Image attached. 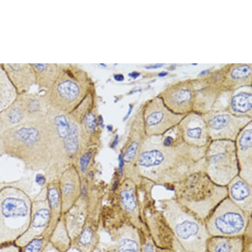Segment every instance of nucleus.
Segmentation results:
<instances>
[{"label": "nucleus", "instance_id": "obj_1", "mask_svg": "<svg viewBox=\"0 0 252 252\" xmlns=\"http://www.w3.org/2000/svg\"><path fill=\"white\" fill-rule=\"evenodd\" d=\"M206 148H197L172 136L149 137L141 147L137 172L143 180L172 186L196 172L205 171Z\"/></svg>", "mask_w": 252, "mask_h": 252}, {"label": "nucleus", "instance_id": "obj_2", "mask_svg": "<svg viewBox=\"0 0 252 252\" xmlns=\"http://www.w3.org/2000/svg\"><path fill=\"white\" fill-rule=\"evenodd\" d=\"M52 154L46 118L19 124L0 135V157L20 160L27 170L45 171Z\"/></svg>", "mask_w": 252, "mask_h": 252}, {"label": "nucleus", "instance_id": "obj_3", "mask_svg": "<svg viewBox=\"0 0 252 252\" xmlns=\"http://www.w3.org/2000/svg\"><path fill=\"white\" fill-rule=\"evenodd\" d=\"M29 184L17 180L0 190V246L15 243L28 229L32 203Z\"/></svg>", "mask_w": 252, "mask_h": 252}, {"label": "nucleus", "instance_id": "obj_4", "mask_svg": "<svg viewBox=\"0 0 252 252\" xmlns=\"http://www.w3.org/2000/svg\"><path fill=\"white\" fill-rule=\"evenodd\" d=\"M172 187L174 199L203 222L219 203L228 197L227 187L214 183L205 171L191 174Z\"/></svg>", "mask_w": 252, "mask_h": 252}, {"label": "nucleus", "instance_id": "obj_5", "mask_svg": "<svg viewBox=\"0 0 252 252\" xmlns=\"http://www.w3.org/2000/svg\"><path fill=\"white\" fill-rule=\"evenodd\" d=\"M161 212L184 252H206L210 237L205 222L183 208L174 198L160 201Z\"/></svg>", "mask_w": 252, "mask_h": 252}, {"label": "nucleus", "instance_id": "obj_6", "mask_svg": "<svg viewBox=\"0 0 252 252\" xmlns=\"http://www.w3.org/2000/svg\"><path fill=\"white\" fill-rule=\"evenodd\" d=\"M89 96L90 78L79 67L69 65L62 67L44 99L48 107L70 115Z\"/></svg>", "mask_w": 252, "mask_h": 252}, {"label": "nucleus", "instance_id": "obj_7", "mask_svg": "<svg viewBox=\"0 0 252 252\" xmlns=\"http://www.w3.org/2000/svg\"><path fill=\"white\" fill-rule=\"evenodd\" d=\"M205 159V173L217 185L227 186L239 174L234 141H213L207 147Z\"/></svg>", "mask_w": 252, "mask_h": 252}, {"label": "nucleus", "instance_id": "obj_8", "mask_svg": "<svg viewBox=\"0 0 252 252\" xmlns=\"http://www.w3.org/2000/svg\"><path fill=\"white\" fill-rule=\"evenodd\" d=\"M252 215L244 212L228 197L215 209L205 221L210 236L236 237L243 236Z\"/></svg>", "mask_w": 252, "mask_h": 252}, {"label": "nucleus", "instance_id": "obj_9", "mask_svg": "<svg viewBox=\"0 0 252 252\" xmlns=\"http://www.w3.org/2000/svg\"><path fill=\"white\" fill-rule=\"evenodd\" d=\"M137 186L129 178H123L116 190V203L125 221L144 233H148L142 215Z\"/></svg>", "mask_w": 252, "mask_h": 252}, {"label": "nucleus", "instance_id": "obj_10", "mask_svg": "<svg viewBox=\"0 0 252 252\" xmlns=\"http://www.w3.org/2000/svg\"><path fill=\"white\" fill-rule=\"evenodd\" d=\"M50 218L49 205L45 186L35 198L32 199L28 229L15 244L22 248L34 238L44 235L49 226Z\"/></svg>", "mask_w": 252, "mask_h": 252}, {"label": "nucleus", "instance_id": "obj_11", "mask_svg": "<svg viewBox=\"0 0 252 252\" xmlns=\"http://www.w3.org/2000/svg\"><path fill=\"white\" fill-rule=\"evenodd\" d=\"M143 220L147 232L157 248L175 250L178 246L161 211L148 204L142 209Z\"/></svg>", "mask_w": 252, "mask_h": 252}, {"label": "nucleus", "instance_id": "obj_12", "mask_svg": "<svg viewBox=\"0 0 252 252\" xmlns=\"http://www.w3.org/2000/svg\"><path fill=\"white\" fill-rule=\"evenodd\" d=\"M62 213L66 215L75 206L82 195L83 180L75 164L69 166L58 176Z\"/></svg>", "mask_w": 252, "mask_h": 252}, {"label": "nucleus", "instance_id": "obj_13", "mask_svg": "<svg viewBox=\"0 0 252 252\" xmlns=\"http://www.w3.org/2000/svg\"><path fill=\"white\" fill-rule=\"evenodd\" d=\"M141 231L129 222H124L112 228L110 234L114 252H141L143 240Z\"/></svg>", "mask_w": 252, "mask_h": 252}, {"label": "nucleus", "instance_id": "obj_14", "mask_svg": "<svg viewBox=\"0 0 252 252\" xmlns=\"http://www.w3.org/2000/svg\"><path fill=\"white\" fill-rule=\"evenodd\" d=\"M246 122L232 119L227 114L214 116L208 122L209 136L213 141L227 140L234 141L240 134Z\"/></svg>", "mask_w": 252, "mask_h": 252}, {"label": "nucleus", "instance_id": "obj_15", "mask_svg": "<svg viewBox=\"0 0 252 252\" xmlns=\"http://www.w3.org/2000/svg\"><path fill=\"white\" fill-rule=\"evenodd\" d=\"M236 145L239 174L238 176L252 186V130L251 127L242 131Z\"/></svg>", "mask_w": 252, "mask_h": 252}, {"label": "nucleus", "instance_id": "obj_16", "mask_svg": "<svg viewBox=\"0 0 252 252\" xmlns=\"http://www.w3.org/2000/svg\"><path fill=\"white\" fill-rule=\"evenodd\" d=\"M166 110H150L145 116V131L149 137L164 134L181 120Z\"/></svg>", "mask_w": 252, "mask_h": 252}, {"label": "nucleus", "instance_id": "obj_17", "mask_svg": "<svg viewBox=\"0 0 252 252\" xmlns=\"http://www.w3.org/2000/svg\"><path fill=\"white\" fill-rule=\"evenodd\" d=\"M3 66L19 95L27 93L36 83L35 75L31 64H3Z\"/></svg>", "mask_w": 252, "mask_h": 252}, {"label": "nucleus", "instance_id": "obj_18", "mask_svg": "<svg viewBox=\"0 0 252 252\" xmlns=\"http://www.w3.org/2000/svg\"><path fill=\"white\" fill-rule=\"evenodd\" d=\"M226 187L228 198L244 212L252 215V186L237 176Z\"/></svg>", "mask_w": 252, "mask_h": 252}, {"label": "nucleus", "instance_id": "obj_19", "mask_svg": "<svg viewBox=\"0 0 252 252\" xmlns=\"http://www.w3.org/2000/svg\"><path fill=\"white\" fill-rule=\"evenodd\" d=\"M46 186L50 218L49 226L44 236L50 238L58 222L63 216L58 177L49 178Z\"/></svg>", "mask_w": 252, "mask_h": 252}, {"label": "nucleus", "instance_id": "obj_20", "mask_svg": "<svg viewBox=\"0 0 252 252\" xmlns=\"http://www.w3.org/2000/svg\"><path fill=\"white\" fill-rule=\"evenodd\" d=\"M100 242V235L95 222L86 219L81 231L72 240L71 248L77 252H94Z\"/></svg>", "mask_w": 252, "mask_h": 252}, {"label": "nucleus", "instance_id": "obj_21", "mask_svg": "<svg viewBox=\"0 0 252 252\" xmlns=\"http://www.w3.org/2000/svg\"><path fill=\"white\" fill-rule=\"evenodd\" d=\"M31 121L18 96L8 108L0 112V135L19 124Z\"/></svg>", "mask_w": 252, "mask_h": 252}, {"label": "nucleus", "instance_id": "obj_22", "mask_svg": "<svg viewBox=\"0 0 252 252\" xmlns=\"http://www.w3.org/2000/svg\"><path fill=\"white\" fill-rule=\"evenodd\" d=\"M243 236H210L207 240L206 252H244Z\"/></svg>", "mask_w": 252, "mask_h": 252}, {"label": "nucleus", "instance_id": "obj_23", "mask_svg": "<svg viewBox=\"0 0 252 252\" xmlns=\"http://www.w3.org/2000/svg\"><path fill=\"white\" fill-rule=\"evenodd\" d=\"M31 65L35 75L36 84L46 89H49L55 82L62 67V65L52 63H32Z\"/></svg>", "mask_w": 252, "mask_h": 252}, {"label": "nucleus", "instance_id": "obj_24", "mask_svg": "<svg viewBox=\"0 0 252 252\" xmlns=\"http://www.w3.org/2000/svg\"><path fill=\"white\" fill-rule=\"evenodd\" d=\"M49 242L60 252H68L71 250V239L63 215L50 235Z\"/></svg>", "mask_w": 252, "mask_h": 252}, {"label": "nucleus", "instance_id": "obj_25", "mask_svg": "<svg viewBox=\"0 0 252 252\" xmlns=\"http://www.w3.org/2000/svg\"><path fill=\"white\" fill-rule=\"evenodd\" d=\"M16 89L3 67H0V112L8 108L16 100Z\"/></svg>", "mask_w": 252, "mask_h": 252}, {"label": "nucleus", "instance_id": "obj_26", "mask_svg": "<svg viewBox=\"0 0 252 252\" xmlns=\"http://www.w3.org/2000/svg\"><path fill=\"white\" fill-rule=\"evenodd\" d=\"M252 105V94L240 93L232 98V107L238 113H246L251 109Z\"/></svg>", "mask_w": 252, "mask_h": 252}, {"label": "nucleus", "instance_id": "obj_27", "mask_svg": "<svg viewBox=\"0 0 252 252\" xmlns=\"http://www.w3.org/2000/svg\"><path fill=\"white\" fill-rule=\"evenodd\" d=\"M94 149H95V147H93L82 151L80 156H79L78 160H77V164H75V166L78 168L79 172H80L82 180L83 177L87 175V172H88L89 168L91 167L93 157H94Z\"/></svg>", "mask_w": 252, "mask_h": 252}, {"label": "nucleus", "instance_id": "obj_28", "mask_svg": "<svg viewBox=\"0 0 252 252\" xmlns=\"http://www.w3.org/2000/svg\"><path fill=\"white\" fill-rule=\"evenodd\" d=\"M49 242V238L41 236L34 238L21 248V252H42Z\"/></svg>", "mask_w": 252, "mask_h": 252}, {"label": "nucleus", "instance_id": "obj_29", "mask_svg": "<svg viewBox=\"0 0 252 252\" xmlns=\"http://www.w3.org/2000/svg\"><path fill=\"white\" fill-rule=\"evenodd\" d=\"M191 96L190 91L187 89H180V90L176 91L175 92L172 93L170 100L172 105H174V107H179L180 106V108H182V106L189 103V102L190 101Z\"/></svg>", "mask_w": 252, "mask_h": 252}, {"label": "nucleus", "instance_id": "obj_30", "mask_svg": "<svg viewBox=\"0 0 252 252\" xmlns=\"http://www.w3.org/2000/svg\"><path fill=\"white\" fill-rule=\"evenodd\" d=\"M251 73V68L248 65H241L234 68L231 73L232 79L240 80L248 77Z\"/></svg>", "mask_w": 252, "mask_h": 252}, {"label": "nucleus", "instance_id": "obj_31", "mask_svg": "<svg viewBox=\"0 0 252 252\" xmlns=\"http://www.w3.org/2000/svg\"><path fill=\"white\" fill-rule=\"evenodd\" d=\"M141 252H157L156 246L153 243L149 234L145 236V240H143Z\"/></svg>", "mask_w": 252, "mask_h": 252}, {"label": "nucleus", "instance_id": "obj_32", "mask_svg": "<svg viewBox=\"0 0 252 252\" xmlns=\"http://www.w3.org/2000/svg\"><path fill=\"white\" fill-rule=\"evenodd\" d=\"M0 252H21V248L15 243L0 246Z\"/></svg>", "mask_w": 252, "mask_h": 252}, {"label": "nucleus", "instance_id": "obj_33", "mask_svg": "<svg viewBox=\"0 0 252 252\" xmlns=\"http://www.w3.org/2000/svg\"><path fill=\"white\" fill-rule=\"evenodd\" d=\"M42 252H60L59 250L54 247L53 245L50 242H48L47 246H46V248H44L43 251Z\"/></svg>", "mask_w": 252, "mask_h": 252}, {"label": "nucleus", "instance_id": "obj_34", "mask_svg": "<svg viewBox=\"0 0 252 252\" xmlns=\"http://www.w3.org/2000/svg\"><path fill=\"white\" fill-rule=\"evenodd\" d=\"M157 252H178L176 250L157 248Z\"/></svg>", "mask_w": 252, "mask_h": 252}, {"label": "nucleus", "instance_id": "obj_35", "mask_svg": "<svg viewBox=\"0 0 252 252\" xmlns=\"http://www.w3.org/2000/svg\"><path fill=\"white\" fill-rule=\"evenodd\" d=\"M11 182H0V190L5 188V186L9 185Z\"/></svg>", "mask_w": 252, "mask_h": 252}, {"label": "nucleus", "instance_id": "obj_36", "mask_svg": "<svg viewBox=\"0 0 252 252\" xmlns=\"http://www.w3.org/2000/svg\"><path fill=\"white\" fill-rule=\"evenodd\" d=\"M124 76L122 75H117L115 76L116 80L121 81L124 80Z\"/></svg>", "mask_w": 252, "mask_h": 252}, {"label": "nucleus", "instance_id": "obj_37", "mask_svg": "<svg viewBox=\"0 0 252 252\" xmlns=\"http://www.w3.org/2000/svg\"><path fill=\"white\" fill-rule=\"evenodd\" d=\"M163 64H156L154 65H151V66L147 67V68L151 69V68H158V67H160L162 66Z\"/></svg>", "mask_w": 252, "mask_h": 252}, {"label": "nucleus", "instance_id": "obj_38", "mask_svg": "<svg viewBox=\"0 0 252 252\" xmlns=\"http://www.w3.org/2000/svg\"><path fill=\"white\" fill-rule=\"evenodd\" d=\"M103 252H114L113 248H112V246H110L109 247L106 248V249H104Z\"/></svg>", "mask_w": 252, "mask_h": 252}, {"label": "nucleus", "instance_id": "obj_39", "mask_svg": "<svg viewBox=\"0 0 252 252\" xmlns=\"http://www.w3.org/2000/svg\"><path fill=\"white\" fill-rule=\"evenodd\" d=\"M129 75H130L131 77H132L133 78H136V77L139 76V74L138 73L133 72L131 73V74Z\"/></svg>", "mask_w": 252, "mask_h": 252}, {"label": "nucleus", "instance_id": "obj_40", "mask_svg": "<svg viewBox=\"0 0 252 252\" xmlns=\"http://www.w3.org/2000/svg\"><path fill=\"white\" fill-rule=\"evenodd\" d=\"M167 75V73L166 72H162V73H160V74L158 75V76L162 77V76H165V75Z\"/></svg>", "mask_w": 252, "mask_h": 252}, {"label": "nucleus", "instance_id": "obj_41", "mask_svg": "<svg viewBox=\"0 0 252 252\" xmlns=\"http://www.w3.org/2000/svg\"></svg>", "mask_w": 252, "mask_h": 252}]
</instances>
